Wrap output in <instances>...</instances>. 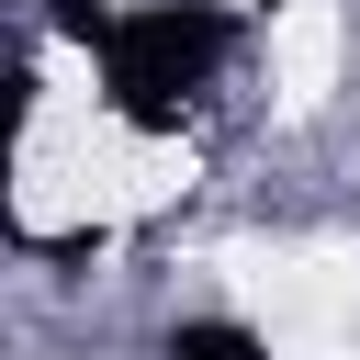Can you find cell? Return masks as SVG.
Here are the masks:
<instances>
[{"instance_id":"cell-1","label":"cell","mask_w":360,"mask_h":360,"mask_svg":"<svg viewBox=\"0 0 360 360\" xmlns=\"http://www.w3.org/2000/svg\"><path fill=\"white\" fill-rule=\"evenodd\" d=\"M236 56V22L214 0H146V11H112L101 22V79L124 112L169 124L191 90H214V68Z\"/></svg>"},{"instance_id":"cell-2","label":"cell","mask_w":360,"mask_h":360,"mask_svg":"<svg viewBox=\"0 0 360 360\" xmlns=\"http://www.w3.org/2000/svg\"><path fill=\"white\" fill-rule=\"evenodd\" d=\"M169 360H270L248 326H225V315H191V326H169Z\"/></svg>"}]
</instances>
